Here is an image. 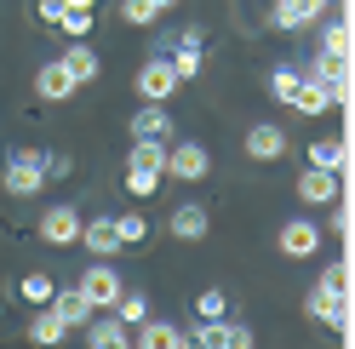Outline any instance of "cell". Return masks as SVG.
<instances>
[{
    "instance_id": "6da1fadb",
    "label": "cell",
    "mask_w": 355,
    "mask_h": 349,
    "mask_svg": "<svg viewBox=\"0 0 355 349\" xmlns=\"http://www.w3.org/2000/svg\"><path fill=\"white\" fill-rule=\"evenodd\" d=\"M6 195H17V201H29V195H40L52 184V149H17V155L6 161Z\"/></svg>"
},
{
    "instance_id": "7a4b0ae2",
    "label": "cell",
    "mask_w": 355,
    "mask_h": 349,
    "mask_svg": "<svg viewBox=\"0 0 355 349\" xmlns=\"http://www.w3.org/2000/svg\"><path fill=\"white\" fill-rule=\"evenodd\" d=\"M304 315H309V321H321V326H332L344 343H349V332H355V310H349V298H332V292H321V287H309Z\"/></svg>"
},
{
    "instance_id": "3957f363",
    "label": "cell",
    "mask_w": 355,
    "mask_h": 349,
    "mask_svg": "<svg viewBox=\"0 0 355 349\" xmlns=\"http://www.w3.org/2000/svg\"><path fill=\"white\" fill-rule=\"evenodd\" d=\"M207 172H212V155H207V143H195V138H184V143H166V178L201 184Z\"/></svg>"
},
{
    "instance_id": "277c9868",
    "label": "cell",
    "mask_w": 355,
    "mask_h": 349,
    "mask_svg": "<svg viewBox=\"0 0 355 349\" xmlns=\"http://www.w3.org/2000/svg\"><path fill=\"white\" fill-rule=\"evenodd\" d=\"M178 86H184V80H178V69H172L166 57H149L144 69L132 75V92H138L144 103H166V98L178 92Z\"/></svg>"
},
{
    "instance_id": "5b68a950",
    "label": "cell",
    "mask_w": 355,
    "mask_h": 349,
    "mask_svg": "<svg viewBox=\"0 0 355 349\" xmlns=\"http://www.w3.org/2000/svg\"><path fill=\"white\" fill-rule=\"evenodd\" d=\"M275 247H281V258H315L321 252V224L315 217H286L281 224V235H275Z\"/></svg>"
},
{
    "instance_id": "8992f818",
    "label": "cell",
    "mask_w": 355,
    "mask_h": 349,
    "mask_svg": "<svg viewBox=\"0 0 355 349\" xmlns=\"http://www.w3.org/2000/svg\"><path fill=\"white\" fill-rule=\"evenodd\" d=\"M75 287H80V298L92 303V310H115V298L126 292V287H121V275L109 269V264H86Z\"/></svg>"
},
{
    "instance_id": "52a82bcc",
    "label": "cell",
    "mask_w": 355,
    "mask_h": 349,
    "mask_svg": "<svg viewBox=\"0 0 355 349\" xmlns=\"http://www.w3.org/2000/svg\"><path fill=\"white\" fill-rule=\"evenodd\" d=\"M344 195V178L338 172H327V166H304L298 172V201L304 206H332Z\"/></svg>"
},
{
    "instance_id": "ba28073f",
    "label": "cell",
    "mask_w": 355,
    "mask_h": 349,
    "mask_svg": "<svg viewBox=\"0 0 355 349\" xmlns=\"http://www.w3.org/2000/svg\"><path fill=\"white\" fill-rule=\"evenodd\" d=\"M247 155H252L258 166L281 161V155H286V126H281V120H252V126H247Z\"/></svg>"
},
{
    "instance_id": "9c48e42d",
    "label": "cell",
    "mask_w": 355,
    "mask_h": 349,
    "mask_svg": "<svg viewBox=\"0 0 355 349\" xmlns=\"http://www.w3.org/2000/svg\"><path fill=\"white\" fill-rule=\"evenodd\" d=\"M321 17H327V0H275L270 24L286 29V35H298V29H315Z\"/></svg>"
},
{
    "instance_id": "30bf717a",
    "label": "cell",
    "mask_w": 355,
    "mask_h": 349,
    "mask_svg": "<svg viewBox=\"0 0 355 349\" xmlns=\"http://www.w3.org/2000/svg\"><path fill=\"white\" fill-rule=\"evenodd\" d=\"M80 332H86L92 349H126V343H132V326H126L115 310H92V321H86Z\"/></svg>"
},
{
    "instance_id": "8fae6325",
    "label": "cell",
    "mask_w": 355,
    "mask_h": 349,
    "mask_svg": "<svg viewBox=\"0 0 355 349\" xmlns=\"http://www.w3.org/2000/svg\"><path fill=\"white\" fill-rule=\"evenodd\" d=\"M80 247L92 258H115L121 252V235H115V217L98 212V217H80Z\"/></svg>"
},
{
    "instance_id": "7c38bea8",
    "label": "cell",
    "mask_w": 355,
    "mask_h": 349,
    "mask_svg": "<svg viewBox=\"0 0 355 349\" xmlns=\"http://www.w3.org/2000/svg\"><path fill=\"white\" fill-rule=\"evenodd\" d=\"M40 241H46V247H69V241H80V212H75V206L40 212Z\"/></svg>"
},
{
    "instance_id": "4fadbf2b",
    "label": "cell",
    "mask_w": 355,
    "mask_h": 349,
    "mask_svg": "<svg viewBox=\"0 0 355 349\" xmlns=\"http://www.w3.org/2000/svg\"><path fill=\"white\" fill-rule=\"evenodd\" d=\"M75 92H80V86H75L69 75H63V63H58V57L35 69V98H40V103H69Z\"/></svg>"
},
{
    "instance_id": "5bb4252c",
    "label": "cell",
    "mask_w": 355,
    "mask_h": 349,
    "mask_svg": "<svg viewBox=\"0 0 355 349\" xmlns=\"http://www.w3.org/2000/svg\"><path fill=\"white\" fill-rule=\"evenodd\" d=\"M286 109H298V115H327V109H332V98H327V80H315V75H298V86H293V98H286Z\"/></svg>"
},
{
    "instance_id": "9a60e30c",
    "label": "cell",
    "mask_w": 355,
    "mask_h": 349,
    "mask_svg": "<svg viewBox=\"0 0 355 349\" xmlns=\"http://www.w3.org/2000/svg\"><path fill=\"white\" fill-rule=\"evenodd\" d=\"M166 229L178 235V241H201V235L212 229V217H207V206H195V201H184V206H172V217H166Z\"/></svg>"
},
{
    "instance_id": "2e32d148",
    "label": "cell",
    "mask_w": 355,
    "mask_h": 349,
    "mask_svg": "<svg viewBox=\"0 0 355 349\" xmlns=\"http://www.w3.org/2000/svg\"><path fill=\"white\" fill-rule=\"evenodd\" d=\"M58 63H63V75H69L75 86H92L98 80V52L86 46V40H69V52H63Z\"/></svg>"
},
{
    "instance_id": "e0dca14e",
    "label": "cell",
    "mask_w": 355,
    "mask_h": 349,
    "mask_svg": "<svg viewBox=\"0 0 355 349\" xmlns=\"http://www.w3.org/2000/svg\"><path fill=\"white\" fill-rule=\"evenodd\" d=\"M46 303H52V310H58V321H63V326H69V332H80V326H86V321H92V303H86V298H80V287H63V292H52Z\"/></svg>"
},
{
    "instance_id": "ac0fdd59",
    "label": "cell",
    "mask_w": 355,
    "mask_h": 349,
    "mask_svg": "<svg viewBox=\"0 0 355 349\" xmlns=\"http://www.w3.org/2000/svg\"><path fill=\"white\" fill-rule=\"evenodd\" d=\"M132 138H161V143H172V115H166V103H144L138 115H132Z\"/></svg>"
},
{
    "instance_id": "d6986e66",
    "label": "cell",
    "mask_w": 355,
    "mask_h": 349,
    "mask_svg": "<svg viewBox=\"0 0 355 349\" xmlns=\"http://www.w3.org/2000/svg\"><path fill=\"white\" fill-rule=\"evenodd\" d=\"M132 338H138L144 349H184V343H189L172 321H138V326H132Z\"/></svg>"
},
{
    "instance_id": "ffe728a7",
    "label": "cell",
    "mask_w": 355,
    "mask_h": 349,
    "mask_svg": "<svg viewBox=\"0 0 355 349\" xmlns=\"http://www.w3.org/2000/svg\"><path fill=\"white\" fill-rule=\"evenodd\" d=\"M309 166H327V172H338V178H349V143L338 138V143H332V138H315V143H309Z\"/></svg>"
},
{
    "instance_id": "44dd1931",
    "label": "cell",
    "mask_w": 355,
    "mask_h": 349,
    "mask_svg": "<svg viewBox=\"0 0 355 349\" xmlns=\"http://www.w3.org/2000/svg\"><path fill=\"white\" fill-rule=\"evenodd\" d=\"M321 292H332V298H349L355 292V264H349V252H338L332 264L321 269V280H315Z\"/></svg>"
},
{
    "instance_id": "7402d4cb",
    "label": "cell",
    "mask_w": 355,
    "mask_h": 349,
    "mask_svg": "<svg viewBox=\"0 0 355 349\" xmlns=\"http://www.w3.org/2000/svg\"><path fill=\"white\" fill-rule=\"evenodd\" d=\"M321 52L327 57H355V24H349V12H338L332 29H321Z\"/></svg>"
},
{
    "instance_id": "603a6c76",
    "label": "cell",
    "mask_w": 355,
    "mask_h": 349,
    "mask_svg": "<svg viewBox=\"0 0 355 349\" xmlns=\"http://www.w3.org/2000/svg\"><path fill=\"white\" fill-rule=\"evenodd\" d=\"M29 338H35V343H63V338H69V326L58 321V310H52V303H40V315L29 321Z\"/></svg>"
},
{
    "instance_id": "cb8c5ba5",
    "label": "cell",
    "mask_w": 355,
    "mask_h": 349,
    "mask_svg": "<svg viewBox=\"0 0 355 349\" xmlns=\"http://www.w3.org/2000/svg\"><path fill=\"white\" fill-rule=\"evenodd\" d=\"M161 178H166L161 166H132L126 161V195H138V201H149V195L161 189Z\"/></svg>"
},
{
    "instance_id": "d4e9b609",
    "label": "cell",
    "mask_w": 355,
    "mask_h": 349,
    "mask_svg": "<svg viewBox=\"0 0 355 349\" xmlns=\"http://www.w3.org/2000/svg\"><path fill=\"white\" fill-rule=\"evenodd\" d=\"M52 29H58V35H69V40H86V35H92V6H63Z\"/></svg>"
},
{
    "instance_id": "484cf974",
    "label": "cell",
    "mask_w": 355,
    "mask_h": 349,
    "mask_svg": "<svg viewBox=\"0 0 355 349\" xmlns=\"http://www.w3.org/2000/svg\"><path fill=\"white\" fill-rule=\"evenodd\" d=\"M115 235H121V247L149 241V217H144V212H115Z\"/></svg>"
},
{
    "instance_id": "4316f807",
    "label": "cell",
    "mask_w": 355,
    "mask_h": 349,
    "mask_svg": "<svg viewBox=\"0 0 355 349\" xmlns=\"http://www.w3.org/2000/svg\"><path fill=\"white\" fill-rule=\"evenodd\" d=\"M52 292H58V287H52V275H46V269H29L24 280H17V298H24V303H46Z\"/></svg>"
},
{
    "instance_id": "83f0119b",
    "label": "cell",
    "mask_w": 355,
    "mask_h": 349,
    "mask_svg": "<svg viewBox=\"0 0 355 349\" xmlns=\"http://www.w3.org/2000/svg\"><path fill=\"white\" fill-rule=\"evenodd\" d=\"M121 17L132 29H155L161 24V6H155V0H121Z\"/></svg>"
},
{
    "instance_id": "f1b7e54d",
    "label": "cell",
    "mask_w": 355,
    "mask_h": 349,
    "mask_svg": "<svg viewBox=\"0 0 355 349\" xmlns=\"http://www.w3.org/2000/svg\"><path fill=\"white\" fill-rule=\"evenodd\" d=\"M195 343L201 349H230V321L218 315V321H195Z\"/></svg>"
},
{
    "instance_id": "f546056e",
    "label": "cell",
    "mask_w": 355,
    "mask_h": 349,
    "mask_svg": "<svg viewBox=\"0 0 355 349\" xmlns=\"http://www.w3.org/2000/svg\"><path fill=\"white\" fill-rule=\"evenodd\" d=\"M298 63H275V69H270V98L275 103H286V98H293V86H298Z\"/></svg>"
},
{
    "instance_id": "4dcf8cb0",
    "label": "cell",
    "mask_w": 355,
    "mask_h": 349,
    "mask_svg": "<svg viewBox=\"0 0 355 349\" xmlns=\"http://www.w3.org/2000/svg\"><path fill=\"white\" fill-rule=\"evenodd\" d=\"M115 315H121L126 326L149 321V298H144V292H121V298H115Z\"/></svg>"
},
{
    "instance_id": "1f68e13d",
    "label": "cell",
    "mask_w": 355,
    "mask_h": 349,
    "mask_svg": "<svg viewBox=\"0 0 355 349\" xmlns=\"http://www.w3.org/2000/svg\"><path fill=\"white\" fill-rule=\"evenodd\" d=\"M195 315H201V321H218V315H230V298H224V287H207L201 298H195Z\"/></svg>"
},
{
    "instance_id": "d6a6232c",
    "label": "cell",
    "mask_w": 355,
    "mask_h": 349,
    "mask_svg": "<svg viewBox=\"0 0 355 349\" xmlns=\"http://www.w3.org/2000/svg\"><path fill=\"white\" fill-rule=\"evenodd\" d=\"M349 229H355V217H349V201L338 195V201H332V235H338V241H349Z\"/></svg>"
},
{
    "instance_id": "836d02e7",
    "label": "cell",
    "mask_w": 355,
    "mask_h": 349,
    "mask_svg": "<svg viewBox=\"0 0 355 349\" xmlns=\"http://www.w3.org/2000/svg\"><path fill=\"white\" fill-rule=\"evenodd\" d=\"M230 349H252V326H241V321H230Z\"/></svg>"
},
{
    "instance_id": "e575fe53",
    "label": "cell",
    "mask_w": 355,
    "mask_h": 349,
    "mask_svg": "<svg viewBox=\"0 0 355 349\" xmlns=\"http://www.w3.org/2000/svg\"><path fill=\"white\" fill-rule=\"evenodd\" d=\"M58 12H63L58 0H40V6H35V17H40V24H58Z\"/></svg>"
},
{
    "instance_id": "d590c367",
    "label": "cell",
    "mask_w": 355,
    "mask_h": 349,
    "mask_svg": "<svg viewBox=\"0 0 355 349\" xmlns=\"http://www.w3.org/2000/svg\"><path fill=\"white\" fill-rule=\"evenodd\" d=\"M58 6H98V0H58Z\"/></svg>"
},
{
    "instance_id": "8d00e7d4",
    "label": "cell",
    "mask_w": 355,
    "mask_h": 349,
    "mask_svg": "<svg viewBox=\"0 0 355 349\" xmlns=\"http://www.w3.org/2000/svg\"><path fill=\"white\" fill-rule=\"evenodd\" d=\"M155 6H161V12H172V6H178V0H155Z\"/></svg>"
},
{
    "instance_id": "74e56055",
    "label": "cell",
    "mask_w": 355,
    "mask_h": 349,
    "mask_svg": "<svg viewBox=\"0 0 355 349\" xmlns=\"http://www.w3.org/2000/svg\"><path fill=\"white\" fill-rule=\"evenodd\" d=\"M327 6H338V12H349V0H327Z\"/></svg>"
}]
</instances>
